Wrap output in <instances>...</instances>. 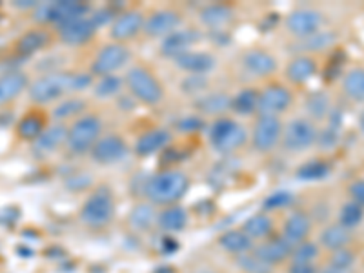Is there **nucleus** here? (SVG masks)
<instances>
[{
  "instance_id": "c03bdc74",
  "label": "nucleus",
  "mask_w": 364,
  "mask_h": 273,
  "mask_svg": "<svg viewBox=\"0 0 364 273\" xmlns=\"http://www.w3.org/2000/svg\"><path fill=\"white\" fill-rule=\"evenodd\" d=\"M86 108V102L80 99H68L64 102L57 104L53 109V119L57 122L64 119H71V117H80L82 109Z\"/></svg>"
},
{
  "instance_id": "3c124183",
  "label": "nucleus",
  "mask_w": 364,
  "mask_h": 273,
  "mask_svg": "<svg viewBox=\"0 0 364 273\" xmlns=\"http://www.w3.org/2000/svg\"><path fill=\"white\" fill-rule=\"evenodd\" d=\"M288 273H318V264L317 262L291 261L288 266Z\"/></svg>"
},
{
  "instance_id": "a18cd8bd",
  "label": "nucleus",
  "mask_w": 364,
  "mask_h": 273,
  "mask_svg": "<svg viewBox=\"0 0 364 273\" xmlns=\"http://www.w3.org/2000/svg\"><path fill=\"white\" fill-rule=\"evenodd\" d=\"M120 90H122V80H120V77H117V75H108V77L99 79V82L95 84L93 93H95L99 99H109V97L119 95Z\"/></svg>"
},
{
  "instance_id": "603ef678",
  "label": "nucleus",
  "mask_w": 364,
  "mask_h": 273,
  "mask_svg": "<svg viewBox=\"0 0 364 273\" xmlns=\"http://www.w3.org/2000/svg\"><path fill=\"white\" fill-rule=\"evenodd\" d=\"M38 4L41 2H37V0H15V2H11L13 8L17 9H37Z\"/></svg>"
},
{
  "instance_id": "09e8293b",
  "label": "nucleus",
  "mask_w": 364,
  "mask_h": 273,
  "mask_svg": "<svg viewBox=\"0 0 364 273\" xmlns=\"http://www.w3.org/2000/svg\"><path fill=\"white\" fill-rule=\"evenodd\" d=\"M204 126V120L200 117H184L182 120H178L177 128L181 132H186V133H193V132H199L203 129Z\"/></svg>"
},
{
  "instance_id": "ddd939ff",
  "label": "nucleus",
  "mask_w": 364,
  "mask_h": 273,
  "mask_svg": "<svg viewBox=\"0 0 364 273\" xmlns=\"http://www.w3.org/2000/svg\"><path fill=\"white\" fill-rule=\"evenodd\" d=\"M128 142L122 136L117 135V133H108V135H102L95 142V146L91 148L90 155L95 162L106 166L122 161L128 155Z\"/></svg>"
},
{
  "instance_id": "412c9836",
  "label": "nucleus",
  "mask_w": 364,
  "mask_h": 273,
  "mask_svg": "<svg viewBox=\"0 0 364 273\" xmlns=\"http://www.w3.org/2000/svg\"><path fill=\"white\" fill-rule=\"evenodd\" d=\"M242 68L253 77H269L277 71V58L264 50H250L242 55Z\"/></svg>"
},
{
  "instance_id": "5fc2aeb1",
  "label": "nucleus",
  "mask_w": 364,
  "mask_h": 273,
  "mask_svg": "<svg viewBox=\"0 0 364 273\" xmlns=\"http://www.w3.org/2000/svg\"><path fill=\"white\" fill-rule=\"evenodd\" d=\"M359 129H360V133L364 135V109L360 112V115H359Z\"/></svg>"
},
{
  "instance_id": "4be33fe9",
  "label": "nucleus",
  "mask_w": 364,
  "mask_h": 273,
  "mask_svg": "<svg viewBox=\"0 0 364 273\" xmlns=\"http://www.w3.org/2000/svg\"><path fill=\"white\" fill-rule=\"evenodd\" d=\"M29 77L24 71H8L0 75V106L13 102L29 87Z\"/></svg>"
},
{
  "instance_id": "e433bc0d",
  "label": "nucleus",
  "mask_w": 364,
  "mask_h": 273,
  "mask_svg": "<svg viewBox=\"0 0 364 273\" xmlns=\"http://www.w3.org/2000/svg\"><path fill=\"white\" fill-rule=\"evenodd\" d=\"M306 112L310 120H323L328 119L331 113V100L324 91H314L306 99Z\"/></svg>"
},
{
  "instance_id": "5701e85b",
  "label": "nucleus",
  "mask_w": 364,
  "mask_h": 273,
  "mask_svg": "<svg viewBox=\"0 0 364 273\" xmlns=\"http://www.w3.org/2000/svg\"><path fill=\"white\" fill-rule=\"evenodd\" d=\"M175 66L182 71H188L191 75H206L215 68V57L206 51H188L182 53L173 60Z\"/></svg>"
},
{
  "instance_id": "f03ea898",
  "label": "nucleus",
  "mask_w": 364,
  "mask_h": 273,
  "mask_svg": "<svg viewBox=\"0 0 364 273\" xmlns=\"http://www.w3.org/2000/svg\"><path fill=\"white\" fill-rule=\"evenodd\" d=\"M190 190V177L181 170H164L151 175L142 186V193L154 206H173Z\"/></svg>"
},
{
  "instance_id": "a211bd4d",
  "label": "nucleus",
  "mask_w": 364,
  "mask_h": 273,
  "mask_svg": "<svg viewBox=\"0 0 364 273\" xmlns=\"http://www.w3.org/2000/svg\"><path fill=\"white\" fill-rule=\"evenodd\" d=\"M291 250H294V246L288 240L282 239V235H272L266 240H262V242H259L253 248V252L261 257L262 261L268 262L269 266H275L288 261L291 257Z\"/></svg>"
},
{
  "instance_id": "cd10ccee",
  "label": "nucleus",
  "mask_w": 364,
  "mask_h": 273,
  "mask_svg": "<svg viewBox=\"0 0 364 273\" xmlns=\"http://www.w3.org/2000/svg\"><path fill=\"white\" fill-rule=\"evenodd\" d=\"M219 246L230 255H242L253 250V240L246 235L242 230H226L220 233L219 237Z\"/></svg>"
},
{
  "instance_id": "423d86ee",
  "label": "nucleus",
  "mask_w": 364,
  "mask_h": 273,
  "mask_svg": "<svg viewBox=\"0 0 364 273\" xmlns=\"http://www.w3.org/2000/svg\"><path fill=\"white\" fill-rule=\"evenodd\" d=\"M126 87L139 102L148 106H157L164 99L161 80L146 66H133L126 71Z\"/></svg>"
},
{
  "instance_id": "de8ad7c7",
  "label": "nucleus",
  "mask_w": 364,
  "mask_h": 273,
  "mask_svg": "<svg viewBox=\"0 0 364 273\" xmlns=\"http://www.w3.org/2000/svg\"><path fill=\"white\" fill-rule=\"evenodd\" d=\"M339 141V129L333 128V126H328L323 132H318L317 146L321 149H331Z\"/></svg>"
},
{
  "instance_id": "39448f33",
  "label": "nucleus",
  "mask_w": 364,
  "mask_h": 273,
  "mask_svg": "<svg viewBox=\"0 0 364 273\" xmlns=\"http://www.w3.org/2000/svg\"><path fill=\"white\" fill-rule=\"evenodd\" d=\"M102 136V120L99 115L86 113L73 120V124L68 128L66 146L71 154L82 155L91 151L95 142Z\"/></svg>"
},
{
  "instance_id": "2eb2a0df",
  "label": "nucleus",
  "mask_w": 364,
  "mask_h": 273,
  "mask_svg": "<svg viewBox=\"0 0 364 273\" xmlns=\"http://www.w3.org/2000/svg\"><path fill=\"white\" fill-rule=\"evenodd\" d=\"M97 29H99V26L95 24L93 17L86 15V17L60 26L58 28V38H60L63 44L75 48V46H82L90 42L91 38L95 37Z\"/></svg>"
},
{
  "instance_id": "393cba45",
  "label": "nucleus",
  "mask_w": 364,
  "mask_h": 273,
  "mask_svg": "<svg viewBox=\"0 0 364 273\" xmlns=\"http://www.w3.org/2000/svg\"><path fill=\"white\" fill-rule=\"evenodd\" d=\"M352 240H353L352 232L337 223V224H330V226H326L323 232H321V235H318V246L328 250V252H337V250L350 248Z\"/></svg>"
},
{
  "instance_id": "37998d69",
  "label": "nucleus",
  "mask_w": 364,
  "mask_h": 273,
  "mask_svg": "<svg viewBox=\"0 0 364 273\" xmlns=\"http://www.w3.org/2000/svg\"><path fill=\"white\" fill-rule=\"evenodd\" d=\"M318 255H321V246H318V242H311V240L308 239L304 240V242H301V245L294 246L290 261L317 262Z\"/></svg>"
},
{
  "instance_id": "a878e982",
  "label": "nucleus",
  "mask_w": 364,
  "mask_h": 273,
  "mask_svg": "<svg viewBox=\"0 0 364 273\" xmlns=\"http://www.w3.org/2000/svg\"><path fill=\"white\" fill-rule=\"evenodd\" d=\"M66 136H68L66 126L60 124V122H55V124L48 126V128L42 132V135L33 142V151L37 155L51 154V151H55L58 146L66 142Z\"/></svg>"
},
{
  "instance_id": "c85d7f7f",
  "label": "nucleus",
  "mask_w": 364,
  "mask_h": 273,
  "mask_svg": "<svg viewBox=\"0 0 364 273\" xmlns=\"http://www.w3.org/2000/svg\"><path fill=\"white\" fill-rule=\"evenodd\" d=\"M242 232H245L253 242H255V240L262 242V240H266L268 237L273 235L272 215H268V213L262 211V213H255V215L248 217V219L245 220V224H242Z\"/></svg>"
},
{
  "instance_id": "ea45409f",
  "label": "nucleus",
  "mask_w": 364,
  "mask_h": 273,
  "mask_svg": "<svg viewBox=\"0 0 364 273\" xmlns=\"http://www.w3.org/2000/svg\"><path fill=\"white\" fill-rule=\"evenodd\" d=\"M237 268L242 269L245 273H273V266H269L268 262H264L261 257L257 255L255 252L242 253V255L235 257Z\"/></svg>"
},
{
  "instance_id": "473e14b6",
  "label": "nucleus",
  "mask_w": 364,
  "mask_h": 273,
  "mask_svg": "<svg viewBox=\"0 0 364 273\" xmlns=\"http://www.w3.org/2000/svg\"><path fill=\"white\" fill-rule=\"evenodd\" d=\"M330 173H331L330 162L324 161V159H311V161L299 166L297 171H295V177L302 182H317L330 177Z\"/></svg>"
},
{
  "instance_id": "f3484780",
  "label": "nucleus",
  "mask_w": 364,
  "mask_h": 273,
  "mask_svg": "<svg viewBox=\"0 0 364 273\" xmlns=\"http://www.w3.org/2000/svg\"><path fill=\"white\" fill-rule=\"evenodd\" d=\"M311 232V217L306 211L295 210L286 217L284 226H282V239L288 240L291 246H297L304 240L310 239Z\"/></svg>"
},
{
  "instance_id": "79ce46f5",
  "label": "nucleus",
  "mask_w": 364,
  "mask_h": 273,
  "mask_svg": "<svg viewBox=\"0 0 364 273\" xmlns=\"http://www.w3.org/2000/svg\"><path fill=\"white\" fill-rule=\"evenodd\" d=\"M291 203H294V193L291 191L277 190L266 197L264 203H262V211L264 213H272V211L284 210V208L291 206Z\"/></svg>"
},
{
  "instance_id": "9d476101",
  "label": "nucleus",
  "mask_w": 364,
  "mask_h": 273,
  "mask_svg": "<svg viewBox=\"0 0 364 273\" xmlns=\"http://www.w3.org/2000/svg\"><path fill=\"white\" fill-rule=\"evenodd\" d=\"M282 126L279 117L259 115L252 132V144L259 154H269L282 141Z\"/></svg>"
},
{
  "instance_id": "1a4fd4ad",
  "label": "nucleus",
  "mask_w": 364,
  "mask_h": 273,
  "mask_svg": "<svg viewBox=\"0 0 364 273\" xmlns=\"http://www.w3.org/2000/svg\"><path fill=\"white\" fill-rule=\"evenodd\" d=\"M132 58V51L128 46L120 44V42H112L106 44L99 53L95 55L93 63L90 66L91 77H108V75H115L120 68H124Z\"/></svg>"
},
{
  "instance_id": "9b49d317",
  "label": "nucleus",
  "mask_w": 364,
  "mask_h": 273,
  "mask_svg": "<svg viewBox=\"0 0 364 273\" xmlns=\"http://www.w3.org/2000/svg\"><path fill=\"white\" fill-rule=\"evenodd\" d=\"M291 104H294V93L290 87L282 86V84H269L264 90L259 91L257 113L279 117L281 113L288 112Z\"/></svg>"
},
{
  "instance_id": "f8f14e48",
  "label": "nucleus",
  "mask_w": 364,
  "mask_h": 273,
  "mask_svg": "<svg viewBox=\"0 0 364 273\" xmlns=\"http://www.w3.org/2000/svg\"><path fill=\"white\" fill-rule=\"evenodd\" d=\"M324 17L323 13L314 8H299L286 17V29L294 35L297 41L311 37L323 29Z\"/></svg>"
},
{
  "instance_id": "7c9ffc66",
  "label": "nucleus",
  "mask_w": 364,
  "mask_h": 273,
  "mask_svg": "<svg viewBox=\"0 0 364 273\" xmlns=\"http://www.w3.org/2000/svg\"><path fill=\"white\" fill-rule=\"evenodd\" d=\"M157 208L151 203H141L133 206V210L129 211L128 215V224L132 226V230L135 232H146L149 228L157 224Z\"/></svg>"
},
{
  "instance_id": "aec40b11",
  "label": "nucleus",
  "mask_w": 364,
  "mask_h": 273,
  "mask_svg": "<svg viewBox=\"0 0 364 273\" xmlns=\"http://www.w3.org/2000/svg\"><path fill=\"white\" fill-rule=\"evenodd\" d=\"M199 41V33L193 29H175L173 33L166 35L161 42V53L164 57L177 58L182 53H188L191 46Z\"/></svg>"
},
{
  "instance_id": "6e6552de",
  "label": "nucleus",
  "mask_w": 364,
  "mask_h": 273,
  "mask_svg": "<svg viewBox=\"0 0 364 273\" xmlns=\"http://www.w3.org/2000/svg\"><path fill=\"white\" fill-rule=\"evenodd\" d=\"M318 128L310 119H294L282 129V148L290 154H302L317 144Z\"/></svg>"
},
{
  "instance_id": "b1692460",
  "label": "nucleus",
  "mask_w": 364,
  "mask_h": 273,
  "mask_svg": "<svg viewBox=\"0 0 364 273\" xmlns=\"http://www.w3.org/2000/svg\"><path fill=\"white\" fill-rule=\"evenodd\" d=\"M318 66L311 55H297L286 66V79L291 84H306L317 75Z\"/></svg>"
},
{
  "instance_id": "8fccbe9b",
  "label": "nucleus",
  "mask_w": 364,
  "mask_h": 273,
  "mask_svg": "<svg viewBox=\"0 0 364 273\" xmlns=\"http://www.w3.org/2000/svg\"><path fill=\"white\" fill-rule=\"evenodd\" d=\"M348 193H350V199L353 203H357L359 206L364 208V178H359V181H353L348 188Z\"/></svg>"
},
{
  "instance_id": "2f4dec72",
  "label": "nucleus",
  "mask_w": 364,
  "mask_h": 273,
  "mask_svg": "<svg viewBox=\"0 0 364 273\" xmlns=\"http://www.w3.org/2000/svg\"><path fill=\"white\" fill-rule=\"evenodd\" d=\"M337 42V33L336 31H318V33L311 35V37L304 38V41H297L295 44V50L301 51L302 55L310 53H318V51L328 50L330 46H333Z\"/></svg>"
},
{
  "instance_id": "f704fd0d",
  "label": "nucleus",
  "mask_w": 364,
  "mask_h": 273,
  "mask_svg": "<svg viewBox=\"0 0 364 273\" xmlns=\"http://www.w3.org/2000/svg\"><path fill=\"white\" fill-rule=\"evenodd\" d=\"M233 18V9L226 4H210L200 11V22L208 28H223Z\"/></svg>"
},
{
  "instance_id": "bb28decb",
  "label": "nucleus",
  "mask_w": 364,
  "mask_h": 273,
  "mask_svg": "<svg viewBox=\"0 0 364 273\" xmlns=\"http://www.w3.org/2000/svg\"><path fill=\"white\" fill-rule=\"evenodd\" d=\"M157 226L166 233L182 232V230L188 226L186 208L178 206V204L162 208L157 215Z\"/></svg>"
},
{
  "instance_id": "a19ab883",
  "label": "nucleus",
  "mask_w": 364,
  "mask_h": 273,
  "mask_svg": "<svg viewBox=\"0 0 364 273\" xmlns=\"http://www.w3.org/2000/svg\"><path fill=\"white\" fill-rule=\"evenodd\" d=\"M363 220H364V208L359 206L357 203H353V200L343 204V208L339 210V224L346 228V230H350V232H352L353 228L360 226Z\"/></svg>"
},
{
  "instance_id": "72a5a7b5",
  "label": "nucleus",
  "mask_w": 364,
  "mask_h": 273,
  "mask_svg": "<svg viewBox=\"0 0 364 273\" xmlns=\"http://www.w3.org/2000/svg\"><path fill=\"white\" fill-rule=\"evenodd\" d=\"M343 91L352 102H364V68H352L344 73Z\"/></svg>"
},
{
  "instance_id": "6e6d98bb",
  "label": "nucleus",
  "mask_w": 364,
  "mask_h": 273,
  "mask_svg": "<svg viewBox=\"0 0 364 273\" xmlns=\"http://www.w3.org/2000/svg\"><path fill=\"white\" fill-rule=\"evenodd\" d=\"M204 273H210V272H204Z\"/></svg>"
},
{
  "instance_id": "0eeeda50",
  "label": "nucleus",
  "mask_w": 364,
  "mask_h": 273,
  "mask_svg": "<svg viewBox=\"0 0 364 273\" xmlns=\"http://www.w3.org/2000/svg\"><path fill=\"white\" fill-rule=\"evenodd\" d=\"M87 11H90V6L86 2H77V0L44 2L35 9L33 21L38 24H55L57 28H60L68 22L86 17Z\"/></svg>"
},
{
  "instance_id": "6ab92c4d",
  "label": "nucleus",
  "mask_w": 364,
  "mask_h": 273,
  "mask_svg": "<svg viewBox=\"0 0 364 273\" xmlns=\"http://www.w3.org/2000/svg\"><path fill=\"white\" fill-rule=\"evenodd\" d=\"M171 144V133L164 128H155L142 133L135 141L133 151L139 157H151Z\"/></svg>"
},
{
  "instance_id": "58836bf2",
  "label": "nucleus",
  "mask_w": 364,
  "mask_h": 273,
  "mask_svg": "<svg viewBox=\"0 0 364 273\" xmlns=\"http://www.w3.org/2000/svg\"><path fill=\"white\" fill-rule=\"evenodd\" d=\"M257 104H259V91L255 87H245L235 97H232L230 109L239 115H250V113L257 112Z\"/></svg>"
},
{
  "instance_id": "864d4df0",
  "label": "nucleus",
  "mask_w": 364,
  "mask_h": 273,
  "mask_svg": "<svg viewBox=\"0 0 364 273\" xmlns=\"http://www.w3.org/2000/svg\"><path fill=\"white\" fill-rule=\"evenodd\" d=\"M318 273H353V269H343L337 268V266L326 264L324 268H318Z\"/></svg>"
},
{
  "instance_id": "7ed1b4c3",
  "label": "nucleus",
  "mask_w": 364,
  "mask_h": 273,
  "mask_svg": "<svg viewBox=\"0 0 364 273\" xmlns=\"http://www.w3.org/2000/svg\"><path fill=\"white\" fill-rule=\"evenodd\" d=\"M117 204L112 188L99 186L87 195V199L80 206V223L90 230H102L109 226L115 219Z\"/></svg>"
},
{
  "instance_id": "20e7f679",
  "label": "nucleus",
  "mask_w": 364,
  "mask_h": 273,
  "mask_svg": "<svg viewBox=\"0 0 364 273\" xmlns=\"http://www.w3.org/2000/svg\"><path fill=\"white\" fill-rule=\"evenodd\" d=\"M248 141V132L240 122L233 119H217L213 124L210 126V132H208V142L217 154L230 155L233 151H237L239 148L246 144Z\"/></svg>"
},
{
  "instance_id": "f257e3e1",
  "label": "nucleus",
  "mask_w": 364,
  "mask_h": 273,
  "mask_svg": "<svg viewBox=\"0 0 364 273\" xmlns=\"http://www.w3.org/2000/svg\"><path fill=\"white\" fill-rule=\"evenodd\" d=\"M91 82H93V77L90 73L53 71L29 84L28 97L35 104H48L73 91L86 90L91 86Z\"/></svg>"
},
{
  "instance_id": "c9c22d12",
  "label": "nucleus",
  "mask_w": 364,
  "mask_h": 273,
  "mask_svg": "<svg viewBox=\"0 0 364 273\" xmlns=\"http://www.w3.org/2000/svg\"><path fill=\"white\" fill-rule=\"evenodd\" d=\"M46 129L44 117L41 113H28L26 117H22V120L17 126V133L22 141L35 142L38 136L42 135V132Z\"/></svg>"
},
{
  "instance_id": "c756f323",
  "label": "nucleus",
  "mask_w": 364,
  "mask_h": 273,
  "mask_svg": "<svg viewBox=\"0 0 364 273\" xmlns=\"http://www.w3.org/2000/svg\"><path fill=\"white\" fill-rule=\"evenodd\" d=\"M50 42V33L46 29H29L17 41V53L21 57H31L37 51L44 50Z\"/></svg>"
},
{
  "instance_id": "49530a36",
  "label": "nucleus",
  "mask_w": 364,
  "mask_h": 273,
  "mask_svg": "<svg viewBox=\"0 0 364 273\" xmlns=\"http://www.w3.org/2000/svg\"><path fill=\"white\" fill-rule=\"evenodd\" d=\"M355 259L357 255L352 248H343V250H337V252H331L330 262H328V264L337 266V268H343V269H353Z\"/></svg>"
},
{
  "instance_id": "dca6fc26",
  "label": "nucleus",
  "mask_w": 364,
  "mask_h": 273,
  "mask_svg": "<svg viewBox=\"0 0 364 273\" xmlns=\"http://www.w3.org/2000/svg\"><path fill=\"white\" fill-rule=\"evenodd\" d=\"M181 13L175 11V9H157V11L151 13L149 17H146L144 29H142V31H144L148 37L164 38L166 35L173 33L175 29L178 28V24H181Z\"/></svg>"
},
{
  "instance_id": "4468645a",
  "label": "nucleus",
  "mask_w": 364,
  "mask_h": 273,
  "mask_svg": "<svg viewBox=\"0 0 364 273\" xmlns=\"http://www.w3.org/2000/svg\"><path fill=\"white\" fill-rule=\"evenodd\" d=\"M146 17L139 9H126V11L119 13L113 21L112 28H109V37L113 42H120L124 44L129 38L136 37L144 29Z\"/></svg>"
},
{
  "instance_id": "4c0bfd02",
  "label": "nucleus",
  "mask_w": 364,
  "mask_h": 273,
  "mask_svg": "<svg viewBox=\"0 0 364 273\" xmlns=\"http://www.w3.org/2000/svg\"><path fill=\"white\" fill-rule=\"evenodd\" d=\"M230 104L232 97H228L226 93H210L195 102V109H199L204 115H219L230 108Z\"/></svg>"
}]
</instances>
